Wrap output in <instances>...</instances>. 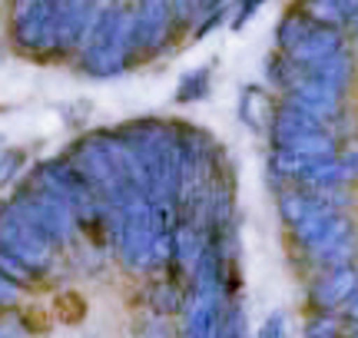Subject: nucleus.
Listing matches in <instances>:
<instances>
[{"label": "nucleus", "instance_id": "obj_1", "mask_svg": "<svg viewBox=\"0 0 358 338\" xmlns=\"http://www.w3.org/2000/svg\"><path fill=\"white\" fill-rule=\"evenodd\" d=\"M133 57H140L136 47V17L127 3H106L90 30L87 43L80 47V66L90 77L106 80L129 66Z\"/></svg>", "mask_w": 358, "mask_h": 338}, {"label": "nucleus", "instance_id": "obj_2", "mask_svg": "<svg viewBox=\"0 0 358 338\" xmlns=\"http://www.w3.org/2000/svg\"><path fill=\"white\" fill-rule=\"evenodd\" d=\"M0 246L13 252L24 265H30L34 272H43L57 252V242L43 229H37L17 206L3 209V216H0Z\"/></svg>", "mask_w": 358, "mask_h": 338}, {"label": "nucleus", "instance_id": "obj_3", "mask_svg": "<svg viewBox=\"0 0 358 338\" xmlns=\"http://www.w3.org/2000/svg\"><path fill=\"white\" fill-rule=\"evenodd\" d=\"M10 37L27 53H57L53 0H13Z\"/></svg>", "mask_w": 358, "mask_h": 338}, {"label": "nucleus", "instance_id": "obj_4", "mask_svg": "<svg viewBox=\"0 0 358 338\" xmlns=\"http://www.w3.org/2000/svg\"><path fill=\"white\" fill-rule=\"evenodd\" d=\"M106 3L100 0H53V30H57V53L80 50L90 30Z\"/></svg>", "mask_w": 358, "mask_h": 338}, {"label": "nucleus", "instance_id": "obj_5", "mask_svg": "<svg viewBox=\"0 0 358 338\" xmlns=\"http://www.w3.org/2000/svg\"><path fill=\"white\" fill-rule=\"evenodd\" d=\"M133 17H136V47L143 57H153L163 50L176 27L173 0H136Z\"/></svg>", "mask_w": 358, "mask_h": 338}, {"label": "nucleus", "instance_id": "obj_6", "mask_svg": "<svg viewBox=\"0 0 358 338\" xmlns=\"http://www.w3.org/2000/svg\"><path fill=\"white\" fill-rule=\"evenodd\" d=\"M355 246H358V239H355L352 219H348L345 212H335L332 219H329V226L319 233V239L312 246H306V252L319 269H332V265H348L352 256H355Z\"/></svg>", "mask_w": 358, "mask_h": 338}, {"label": "nucleus", "instance_id": "obj_7", "mask_svg": "<svg viewBox=\"0 0 358 338\" xmlns=\"http://www.w3.org/2000/svg\"><path fill=\"white\" fill-rule=\"evenodd\" d=\"M358 292V269L348 262V265H332V269H319L315 282L308 288L312 295V305L319 312H338L345 309L348 302L355 299Z\"/></svg>", "mask_w": 358, "mask_h": 338}, {"label": "nucleus", "instance_id": "obj_8", "mask_svg": "<svg viewBox=\"0 0 358 338\" xmlns=\"http://www.w3.org/2000/svg\"><path fill=\"white\" fill-rule=\"evenodd\" d=\"M275 110H279V103L272 100V93L262 83H245L239 90V119L256 136H268L272 123H275Z\"/></svg>", "mask_w": 358, "mask_h": 338}, {"label": "nucleus", "instance_id": "obj_9", "mask_svg": "<svg viewBox=\"0 0 358 338\" xmlns=\"http://www.w3.org/2000/svg\"><path fill=\"white\" fill-rule=\"evenodd\" d=\"M169 233H173V265H179V272L192 275V269L199 265L206 246H209V235L203 233V226L192 216L176 219V226Z\"/></svg>", "mask_w": 358, "mask_h": 338}, {"label": "nucleus", "instance_id": "obj_10", "mask_svg": "<svg viewBox=\"0 0 358 338\" xmlns=\"http://www.w3.org/2000/svg\"><path fill=\"white\" fill-rule=\"evenodd\" d=\"M272 146L302 159L338 156V140L332 136V130H306V133H292V136H279V140H272Z\"/></svg>", "mask_w": 358, "mask_h": 338}, {"label": "nucleus", "instance_id": "obj_11", "mask_svg": "<svg viewBox=\"0 0 358 338\" xmlns=\"http://www.w3.org/2000/svg\"><path fill=\"white\" fill-rule=\"evenodd\" d=\"M345 47V37H342V30H332V27H315L312 34H308L292 53H285L295 66H308L322 60V57H329V53L342 50Z\"/></svg>", "mask_w": 358, "mask_h": 338}, {"label": "nucleus", "instance_id": "obj_12", "mask_svg": "<svg viewBox=\"0 0 358 338\" xmlns=\"http://www.w3.org/2000/svg\"><path fill=\"white\" fill-rule=\"evenodd\" d=\"M302 73H308V77H315V80H325V83H332V87H338V90H348L352 73H355V64H352L348 50L342 47V50L329 53V57H322V60H315V64L302 66Z\"/></svg>", "mask_w": 358, "mask_h": 338}, {"label": "nucleus", "instance_id": "obj_13", "mask_svg": "<svg viewBox=\"0 0 358 338\" xmlns=\"http://www.w3.org/2000/svg\"><path fill=\"white\" fill-rule=\"evenodd\" d=\"M299 10L319 27H332V30H342L348 20H358V10L348 0H302Z\"/></svg>", "mask_w": 358, "mask_h": 338}, {"label": "nucleus", "instance_id": "obj_14", "mask_svg": "<svg viewBox=\"0 0 358 338\" xmlns=\"http://www.w3.org/2000/svg\"><path fill=\"white\" fill-rule=\"evenodd\" d=\"M315 27H319V24H315V20H308L302 10H289L279 20V30H275V43H279V50L282 53H292L295 47H299V43H302V40L315 30Z\"/></svg>", "mask_w": 358, "mask_h": 338}, {"label": "nucleus", "instance_id": "obj_15", "mask_svg": "<svg viewBox=\"0 0 358 338\" xmlns=\"http://www.w3.org/2000/svg\"><path fill=\"white\" fill-rule=\"evenodd\" d=\"M209 80H213V64L196 66L189 73H182L176 87V103H199V100H206L209 90H213Z\"/></svg>", "mask_w": 358, "mask_h": 338}, {"label": "nucleus", "instance_id": "obj_16", "mask_svg": "<svg viewBox=\"0 0 358 338\" xmlns=\"http://www.w3.org/2000/svg\"><path fill=\"white\" fill-rule=\"evenodd\" d=\"M150 305H153L156 315H176L186 305V292H182L176 279H159L153 292H150Z\"/></svg>", "mask_w": 358, "mask_h": 338}, {"label": "nucleus", "instance_id": "obj_17", "mask_svg": "<svg viewBox=\"0 0 358 338\" xmlns=\"http://www.w3.org/2000/svg\"><path fill=\"white\" fill-rule=\"evenodd\" d=\"M355 328L345 322V315L322 312L306 325V338H348Z\"/></svg>", "mask_w": 358, "mask_h": 338}, {"label": "nucleus", "instance_id": "obj_18", "mask_svg": "<svg viewBox=\"0 0 358 338\" xmlns=\"http://www.w3.org/2000/svg\"><path fill=\"white\" fill-rule=\"evenodd\" d=\"M266 73H268V83H275L282 90H292V83L302 77V66H295L285 53H272L266 60Z\"/></svg>", "mask_w": 358, "mask_h": 338}, {"label": "nucleus", "instance_id": "obj_19", "mask_svg": "<svg viewBox=\"0 0 358 338\" xmlns=\"http://www.w3.org/2000/svg\"><path fill=\"white\" fill-rule=\"evenodd\" d=\"M53 312H57V318L64 325H80L87 318V299L80 292H60L53 299Z\"/></svg>", "mask_w": 358, "mask_h": 338}, {"label": "nucleus", "instance_id": "obj_20", "mask_svg": "<svg viewBox=\"0 0 358 338\" xmlns=\"http://www.w3.org/2000/svg\"><path fill=\"white\" fill-rule=\"evenodd\" d=\"M256 338H289V315H285V312H272L266 322L259 325Z\"/></svg>", "mask_w": 358, "mask_h": 338}, {"label": "nucleus", "instance_id": "obj_21", "mask_svg": "<svg viewBox=\"0 0 358 338\" xmlns=\"http://www.w3.org/2000/svg\"><path fill=\"white\" fill-rule=\"evenodd\" d=\"M176 10V27H189L199 13H206V0H173Z\"/></svg>", "mask_w": 358, "mask_h": 338}, {"label": "nucleus", "instance_id": "obj_22", "mask_svg": "<svg viewBox=\"0 0 358 338\" xmlns=\"http://www.w3.org/2000/svg\"><path fill=\"white\" fill-rule=\"evenodd\" d=\"M20 166H24V149H7L0 156V189L20 172Z\"/></svg>", "mask_w": 358, "mask_h": 338}, {"label": "nucleus", "instance_id": "obj_23", "mask_svg": "<svg viewBox=\"0 0 358 338\" xmlns=\"http://www.w3.org/2000/svg\"><path fill=\"white\" fill-rule=\"evenodd\" d=\"M262 3H266V0H239V7H236V13H232V30H243V27L259 13Z\"/></svg>", "mask_w": 358, "mask_h": 338}, {"label": "nucleus", "instance_id": "obj_24", "mask_svg": "<svg viewBox=\"0 0 358 338\" xmlns=\"http://www.w3.org/2000/svg\"><path fill=\"white\" fill-rule=\"evenodd\" d=\"M338 159L345 163L348 176L355 179V176H358V143H355V146H348V153H342V149H338Z\"/></svg>", "mask_w": 358, "mask_h": 338}, {"label": "nucleus", "instance_id": "obj_25", "mask_svg": "<svg viewBox=\"0 0 358 338\" xmlns=\"http://www.w3.org/2000/svg\"><path fill=\"white\" fill-rule=\"evenodd\" d=\"M143 338H176V335H173V328H169L166 322H150L146 332H143Z\"/></svg>", "mask_w": 358, "mask_h": 338}, {"label": "nucleus", "instance_id": "obj_26", "mask_svg": "<svg viewBox=\"0 0 358 338\" xmlns=\"http://www.w3.org/2000/svg\"><path fill=\"white\" fill-rule=\"evenodd\" d=\"M13 299H17V286L0 275V305H7V302H13Z\"/></svg>", "mask_w": 358, "mask_h": 338}, {"label": "nucleus", "instance_id": "obj_27", "mask_svg": "<svg viewBox=\"0 0 358 338\" xmlns=\"http://www.w3.org/2000/svg\"><path fill=\"white\" fill-rule=\"evenodd\" d=\"M342 312H345V322H348V325L358 328V292H355V299L348 302V305L342 309Z\"/></svg>", "mask_w": 358, "mask_h": 338}, {"label": "nucleus", "instance_id": "obj_28", "mask_svg": "<svg viewBox=\"0 0 358 338\" xmlns=\"http://www.w3.org/2000/svg\"><path fill=\"white\" fill-rule=\"evenodd\" d=\"M222 7V0H206V13H213V10H219Z\"/></svg>", "mask_w": 358, "mask_h": 338}, {"label": "nucleus", "instance_id": "obj_29", "mask_svg": "<svg viewBox=\"0 0 358 338\" xmlns=\"http://www.w3.org/2000/svg\"><path fill=\"white\" fill-rule=\"evenodd\" d=\"M348 338H358V328H355V332H352V335H348Z\"/></svg>", "mask_w": 358, "mask_h": 338}, {"label": "nucleus", "instance_id": "obj_30", "mask_svg": "<svg viewBox=\"0 0 358 338\" xmlns=\"http://www.w3.org/2000/svg\"><path fill=\"white\" fill-rule=\"evenodd\" d=\"M355 34H358V20H355Z\"/></svg>", "mask_w": 358, "mask_h": 338}]
</instances>
